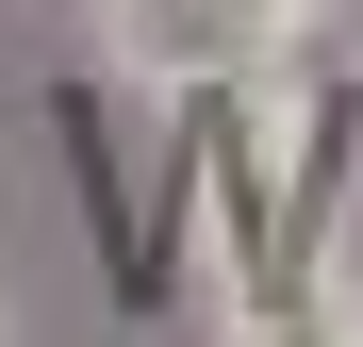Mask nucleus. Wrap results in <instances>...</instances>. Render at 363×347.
Returning <instances> with one entry per match:
<instances>
[{"label":"nucleus","instance_id":"nucleus-1","mask_svg":"<svg viewBox=\"0 0 363 347\" xmlns=\"http://www.w3.org/2000/svg\"><path fill=\"white\" fill-rule=\"evenodd\" d=\"M231 347H363V298L281 231V265H248V298H231Z\"/></svg>","mask_w":363,"mask_h":347},{"label":"nucleus","instance_id":"nucleus-2","mask_svg":"<svg viewBox=\"0 0 363 347\" xmlns=\"http://www.w3.org/2000/svg\"><path fill=\"white\" fill-rule=\"evenodd\" d=\"M149 33L182 67H281V50L314 33V0H149Z\"/></svg>","mask_w":363,"mask_h":347}]
</instances>
